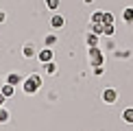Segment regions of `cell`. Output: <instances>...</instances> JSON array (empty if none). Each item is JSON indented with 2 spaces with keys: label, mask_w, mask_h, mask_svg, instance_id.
<instances>
[{
  "label": "cell",
  "mask_w": 133,
  "mask_h": 131,
  "mask_svg": "<svg viewBox=\"0 0 133 131\" xmlns=\"http://www.w3.org/2000/svg\"><path fill=\"white\" fill-rule=\"evenodd\" d=\"M87 59H90V63H92V68H98V66H103L105 63V57H103V50L98 46H94L87 50Z\"/></svg>",
  "instance_id": "obj_1"
},
{
  "label": "cell",
  "mask_w": 133,
  "mask_h": 131,
  "mask_svg": "<svg viewBox=\"0 0 133 131\" xmlns=\"http://www.w3.org/2000/svg\"><path fill=\"white\" fill-rule=\"evenodd\" d=\"M22 90H24V94H37V92H39V85H37L31 76H26V79L22 81Z\"/></svg>",
  "instance_id": "obj_2"
},
{
  "label": "cell",
  "mask_w": 133,
  "mask_h": 131,
  "mask_svg": "<svg viewBox=\"0 0 133 131\" xmlns=\"http://www.w3.org/2000/svg\"><path fill=\"white\" fill-rule=\"evenodd\" d=\"M52 59H55L52 48H46V46H44L42 50H37V61H39V63H48V61H52Z\"/></svg>",
  "instance_id": "obj_3"
},
{
  "label": "cell",
  "mask_w": 133,
  "mask_h": 131,
  "mask_svg": "<svg viewBox=\"0 0 133 131\" xmlns=\"http://www.w3.org/2000/svg\"><path fill=\"white\" fill-rule=\"evenodd\" d=\"M116 101H118V92H116L114 87H107V90H103V103H107V105H114Z\"/></svg>",
  "instance_id": "obj_4"
},
{
  "label": "cell",
  "mask_w": 133,
  "mask_h": 131,
  "mask_svg": "<svg viewBox=\"0 0 133 131\" xmlns=\"http://www.w3.org/2000/svg\"><path fill=\"white\" fill-rule=\"evenodd\" d=\"M22 55H24V59L37 57V50H35V44H33V42H29V44H24V48H22Z\"/></svg>",
  "instance_id": "obj_5"
},
{
  "label": "cell",
  "mask_w": 133,
  "mask_h": 131,
  "mask_svg": "<svg viewBox=\"0 0 133 131\" xmlns=\"http://www.w3.org/2000/svg\"><path fill=\"white\" fill-rule=\"evenodd\" d=\"M4 81H7L9 85H22V81H24V76H22V74H18V72H9V74H7V79H4Z\"/></svg>",
  "instance_id": "obj_6"
},
{
  "label": "cell",
  "mask_w": 133,
  "mask_h": 131,
  "mask_svg": "<svg viewBox=\"0 0 133 131\" xmlns=\"http://www.w3.org/2000/svg\"><path fill=\"white\" fill-rule=\"evenodd\" d=\"M57 40H59V37L55 35V33H48V35L44 37V46H46V48H52L55 44H57Z\"/></svg>",
  "instance_id": "obj_7"
},
{
  "label": "cell",
  "mask_w": 133,
  "mask_h": 131,
  "mask_svg": "<svg viewBox=\"0 0 133 131\" xmlns=\"http://www.w3.org/2000/svg\"><path fill=\"white\" fill-rule=\"evenodd\" d=\"M63 24H65L63 15H52V18H50V26H52V29H61Z\"/></svg>",
  "instance_id": "obj_8"
},
{
  "label": "cell",
  "mask_w": 133,
  "mask_h": 131,
  "mask_svg": "<svg viewBox=\"0 0 133 131\" xmlns=\"http://www.w3.org/2000/svg\"><path fill=\"white\" fill-rule=\"evenodd\" d=\"M0 92H2V94H4V96H7V98H11V96H13V94H15V85H9V83H7V81H4V85H2V87H0Z\"/></svg>",
  "instance_id": "obj_9"
},
{
  "label": "cell",
  "mask_w": 133,
  "mask_h": 131,
  "mask_svg": "<svg viewBox=\"0 0 133 131\" xmlns=\"http://www.w3.org/2000/svg\"><path fill=\"white\" fill-rule=\"evenodd\" d=\"M85 44H87L90 48L98 46V35H96V33H87V35H85Z\"/></svg>",
  "instance_id": "obj_10"
},
{
  "label": "cell",
  "mask_w": 133,
  "mask_h": 131,
  "mask_svg": "<svg viewBox=\"0 0 133 131\" xmlns=\"http://www.w3.org/2000/svg\"><path fill=\"white\" fill-rule=\"evenodd\" d=\"M9 118H11V114H9V109L7 107H0V125H7L9 122Z\"/></svg>",
  "instance_id": "obj_11"
},
{
  "label": "cell",
  "mask_w": 133,
  "mask_h": 131,
  "mask_svg": "<svg viewBox=\"0 0 133 131\" xmlns=\"http://www.w3.org/2000/svg\"><path fill=\"white\" fill-rule=\"evenodd\" d=\"M122 120L127 125H133V107H127L124 112H122Z\"/></svg>",
  "instance_id": "obj_12"
},
{
  "label": "cell",
  "mask_w": 133,
  "mask_h": 131,
  "mask_svg": "<svg viewBox=\"0 0 133 131\" xmlns=\"http://www.w3.org/2000/svg\"><path fill=\"white\" fill-rule=\"evenodd\" d=\"M122 20L127 22V24H133V7H127L124 13H122Z\"/></svg>",
  "instance_id": "obj_13"
},
{
  "label": "cell",
  "mask_w": 133,
  "mask_h": 131,
  "mask_svg": "<svg viewBox=\"0 0 133 131\" xmlns=\"http://www.w3.org/2000/svg\"><path fill=\"white\" fill-rule=\"evenodd\" d=\"M103 13L105 11H94L92 13V24H103Z\"/></svg>",
  "instance_id": "obj_14"
},
{
  "label": "cell",
  "mask_w": 133,
  "mask_h": 131,
  "mask_svg": "<svg viewBox=\"0 0 133 131\" xmlns=\"http://www.w3.org/2000/svg\"><path fill=\"white\" fill-rule=\"evenodd\" d=\"M44 70H46V74H55L57 72V66H55V61H48V63H42Z\"/></svg>",
  "instance_id": "obj_15"
},
{
  "label": "cell",
  "mask_w": 133,
  "mask_h": 131,
  "mask_svg": "<svg viewBox=\"0 0 133 131\" xmlns=\"http://www.w3.org/2000/svg\"><path fill=\"white\" fill-rule=\"evenodd\" d=\"M59 2H61V0H46V9L48 11H57L59 9Z\"/></svg>",
  "instance_id": "obj_16"
},
{
  "label": "cell",
  "mask_w": 133,
  "mask_h": 131,
  "mask_svg": "<svg viewBox=\"0 0 133 131\" xmlns=\"http://www.w3.org/2000/svg\"><path fill=\"white\" fill-rule=\"evenodd\" d=\"M114 33H116V26H114V24H105V26H103V35L111 37Z\"/></svg>",
  "instance_id": "obj_17"
},
{
  "label": "cell",
  "mask_w": 133,
  "mask_h": 131,
  "mask_svg": "<svg viewBox=\"0 0 133 131\" xmlns=\"http://www.w3.org/2000/svg\"><path fill=\"white\" fill-rule=\"evenodd\" d=\"M103 24H114V13L105 11V13H103Z\"/></svg>",
  "instance_id": "obj_18"
},
{
  "label": "cell",
  "mask_w": 133,
  "mask_h": 131,
  "mask_svg": "<svg viewBox=\"0 0 133 131\" xmlns=\"http://www.w3.org/2000/svg\"><path fill=\"white\" fill-rule=\"evenodd\" d=\"M29 76H31V79H33V81H35L37 85L42 87V83H44V79H42V74H37V72H33V74H29Z\"/></svg>",
  "instance_id": "obj_19"
},
{
  "label": "cell",
  "mask_w": 133,
  "mask_h": 131,
  "mask_svg": "<svg viewBox=\"0 0 133 131\" xmlns=\"http://www.w3.org/2000/svg\"><path fill=\"white\" fill-rule=\"evenodd\" d=\"M103 26H105V24H92V33H96V35H103Z\"/></svg>",
  "instance_id": "obj_20"
},
{
  "label": "cell",
  "mask_w": 133,
  "mask_h": 131,
  "mask_svg": "<svg viewBox=\"0 0 133 131\" xmlns=\"http://www.w3.org/2000/svg\"><path fill=\"white\" fill-rule=\"evenodd\" d=\"M7 22V11H0V24H4Z\"/></svg>",
  "instance_id": "obj_21"
},
{
  "label": "cell",
  "mask_w": 133,
  "mask_h": 131,
  "mask_svg": "<svg viewBox=\"0 0 133 131\" xmlns=\"http://www.w3.org/2000/svg\"><path fill=\"white\" fill-rule=\"evenodd\" d=\"M4 85V79H2V76H0V87H2Z\"/></svg>",
  "instance_id": "obj_22"
}]
</instances>
